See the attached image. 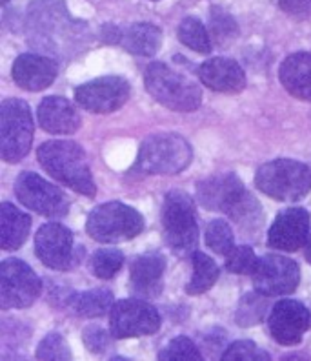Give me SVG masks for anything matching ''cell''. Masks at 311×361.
Returning a JSON list of instances; mask_svg holds the SVG:
<instances>
[{
  "mask_svg": "<svg viewBox=\"0 0 311 361\" xmlns=\"http://www.w3.org/2000/svg\"><path fill=\"white\" fill-rule=\"evenodd\" d=\"M201 203L213 212H224L242 232H255L262 223V210L257 199L244 188L235 173L210 177L197 185Z\"/></svg>",
  "mask_w": 311,
  "mask_h": 361,
  "instance_id": "cell-1",
  "label": "cell"
},
{
  "mask_svg": "<svg viewBox=\"0 0 311 361\" xmlns=\"http://www.w3.org/2000/svg\"><path fill=\"white\" fill-rule=\"evenodd\" d=\"M40 166L53 179L61 180L68 188L95 197L96 186L93 183L91 170H89L86 152L73 141H48L40 146L39 152Z\"/></svg>",
  "mask_w": 311,
  "mask_h": 361,
  "instance_id": "cell-2",
  "label": "cell"
},
{
  "mask_svg": "<svg viewBox=\"0 0 311 361\" xmlns=\"http://www.w3.org/2000/svg\"><path fill=\"white\" fill-rule=\"evenodd\" d=\"M144 84L149 95L170 110L195 111L202 102L197 84L166 62H151L144 71Z\"/></svg>",
  "mask_w": 311,
  "mask_h": 361,
  "instance_id": "cell-3",
  "label": "cell"
},
{
  "mask_svg": "<svg viewBox=\"0 0 311 361\" xmlns=\"http://www.w3.org/2000/svg\"><path fill=\"white\" fill-rule=\"evenodd\" d=\"M163 228L167 247L180 257H193L198 245L195 203L186 192L173 190L164 197Z\"/></svg>",
  "mask_w": 311,
  "mask_h": 361,
  "instance_id": "cell-4",
  "label": "cell"
},
{
  "mask_svg": "<svg viewBox=\"0 0 311 361\" xmlns=\"http://www.w3.org/2000/svg\"><path fill=\"white\" fill-rule=\"evenodd\" d=\"M255 185L267 197L293 203L311 192V170L298 161L277 159L257 170Z\"/></svg>",
  "mask_w": 311,
  "mask_h": 361,
  "instance_id": "cell-5",
  "label": "cell"
},
{
  "mask_svg": "<svg viewBox=\"0 0 311 361\" xmlns=\"http://www.w3.org/2000/svg\"><path fill=\"white\" fill-rule=\"evenodd\" d=\"M191 146L177 133L151 135L141 145L135 170L148 176H175L189 166Z\"/></svg>",
  "mask_w": 311,
  "mask_h": 361,
  "instance_id": "cell-6",
  "label": "cell"
},
{
  "mask_svg": "<svg viewBox=\"0 0 311 361\" xmlns=\"http://www.w3.org/2000/svg\"><path fill=\"white\" fill-rule=\"evenodd\" d=\"M86 230L89 238L99 243H122L137 238L144 230V219L135 208L111 201L89 214Z\"/></svg>",
  "mask_w": 311,
  "mask_h": 361,
  "instance_id": "cell-7",
  "label": "cell"
},
{
  "mask_svg": "<svg viewBox=\"0 0 311 361\" xmlns=\"http://www.w3.org/2000/svg\"><path fill=\"white\" fill-rule=\"evenodd\" d=\"M33 141V119L27 102L6 99L0 106V157L6 163H18L30 152Z\"/></svg>",
  "mask_w": 311,
  "mask_h": 361,
  "instance_id": "cell-8",
  "label": "cell"
},
{
  "mask_svg": "<svg viewBox=\"0 0 311 361\" xmlns=\"http://www.w3.org/2000/svg\"><path fill=\"white\" fill-rule=\"evenodd\" d=\"M42 292L39 276L24 261L9 257L0 264V307L26 309Z\"/></svg>",
  "mask_w": 311,
  "mask_h": 361,
  "instance_id": "cell-9",
  "label": "cell"
},
{
  "mask_svg": "<svg viewBox=\"0 0 311 361\" xmlns=\"http://www.w3.org/2000/svg\"><path fill=\"white\" fill-rule=\"evenodd\" d=\"M35 252L46 267L61 272L75 269L82 259V248L75 245L71 230L61 223L40 226L35 238Z\"/></svg>",
  "mask_w": 311,
  "mask_h": 361,
  "instance_id": "cell-10",
  "label": "cell"
},
{
  "mask_svg": "<svg viewBox=\"0 0 311 361\" xmlns=\"http://www.w3.org/2000/svg\"><path fill=\"white\" fill-rule=\"evenodd\" d=\"M15 195L24 207L46 217H64L70 208L66 194L35 172H23L17 177Z\"/></svg>",
  "mask_w": 311,
  "mask_h": 361,
  "instance_id": "cell-11",
  "label": "cell"
},
{
  "mask_svg": "<svg viewBox=\"0 0 311 361\" xmlns=\"http://www.w3.org/2000/svg\"><path fill=\"white\" fill-rule=\"evenodd\" d=\"M110 325L115 339L149 336L160 329V316L146 300H122L113 305Z\"/></svg>",
  "mask_w": 311,
  "mask_h": 361,
  "instance_id": "cell-12",
  "label": "cell"
},
{
  "mask_svg": "<svg viewBox=\"0 0 311 361\" xmlns=\"http://www.w3.org/2000/svg\"><path fill=\"white\" fill-rule=\"evenodd\" d=\"M132 95V86L124 77L108 75L89 80L75 92V101L91 114H111L119 110Z\"/></svg>",
  "mask_w": 311,
  "mask_h": 361,
  "instance_id": "cell-13",
  "label": "cell"
},
{
  "mask_svg": "<svg viewBox=\"0 0 311 361\" xmlns=\"http://www.w3.org/2000/svg\"><path fill=\"white\" fill-rule=\"evenodd\" d=\"M255 290L264 295H286L297 290L300 270L293 259L284 256H264L251 272Z\"/></svg>",
  "mask_w": 311,
  "mask_h": 361,
  "instance_id": "cell-14",
  "label": "cell"
},
{
  "mask_svg": "<svg viewBox=\"0 0 311 361\" xmlns=\"http://www.w3.org/2000/svg\"><path fill=\"white\" fill-rule=\"evenodd\" d=\"M267 326L277 343L297 345L311 326V314L300 301L282 300L273 305Z\"/></svg>",
  "mask_w": 311,
  "mask_h": 361,
  "instance_id": "cell-15",
  "label": "cell"
},
{
  "mask_svg": "<svg viewBox=\"0 0 311 361\" xmlns=\"http://www.w3.org/2000/svg\"><path fill=\"white\" fill-rule=\"evenodd\" d=\"M310 239V214L304 208H286L273 221L267 232V245L273 250L297 252Z\"/></svg>",
  "mask_w": 311,
  "mask_h": 361,
  "instance_id": "cell-16",
  "label": "cell"
},
{
  "mask_svg": "<svg viewBox=\"0 0 311 361\" xmlns=\"http://www.w3.org/2000/svg\"><path fill=\"white\" fill-rule=\"evenodd\" d=\"M58 73L57 62L53 59L35 55V53H24L13 62L11 75L17 86L27 92H42L49 88Z\"/></svg>",
  "mask_w": 311,
  "mask_h": 361,
  "instance_id": "cell-17",
  "label": "cell"
},
{
  "mask_svg": "<svg viewBox=\"0 0 311 361\" xmlns=\"http://www.w3.org/2000/svg\"><path fill=\"white\" fill-rule=\"evenodd\" d=\"M198 79L219 93H239L246 88V73L233 59L215 57L198 66Z\"/></svg>",
  "mask_w": 311,
  "mask_h": 361,
  "instance_id": "cell-18",
  "label": "cell"
},
{
  "mask_svg": "<svg viewBox=\"0 0 311 361\" xmlns=\"http://www.w3.org/2000/svg\"><path fill=\"white\" fill-rule=\"evenodd\" d=\"M166 269V259L157 252H149L135 257L129 270V286L139 298H157L163 292V276Z\"/></svg>",
  "mask_w": 311,
  "mask_h": 361,
  "instance_id": "cell-19",
  "label": "cell"
},
{
  "mask_svg": "<svg viewBox=\"0 0 311 361\" xmlns=\"http://www.w3.org/2000/svg\"><path fill=\"white\" fill-rule=\"evenodd\" d=\"M39 123L42 130L57 135L75 133L80 128V114L64 97H46L39 106Z\"/></svg>",
  "mask_w": 311,
  "mask_h": 361,
  "instance_id": "cell-20",
  "label": "cell"
},
{
  "mask_svg": "<svg viewBox=\"0 0 311 361\" xmlns=\"http://www.w3.org/2000/svg\"><path fill=\"white\" fill-rule=\"evenodd\" d=\"M281 82L293 97L311 101V53L298 51L282 62Z\"/></svg>",
  "mask_w": 311,
  "mask_h": 361,
  "instance_id": "cell-21",
  "label": "cell"
},
{
  "mask_svg": "<svg viewBox=\"0 0 311 361\" xmlns=\"http://www.w3.org/2000/svg\"><path fill=\"white\" fill-rule=\"evenodd\" d=\"M31 230V217L11 203L0 207V247L2 250H17L26 243Z\"/></svg>",
  "mask_w": 311,
  "mask_h": 361,
  "instance_id": "cell-22",
  "label": "cell"
},
{
  "mask_svg": "<svg viewBox=\"0 0 311 361\" xmlns=\"http://www.w3.org/2000/svg\"><path fill=\"white\" fill-rule=\"evenodd\" d=\"M163 42V35L160 30L153 24H132L129 27L122 30L120 35V46L126 49L127 53L139 55V57H151L160 48Z\"/></svg>",
  "mask_w": 311,
  "mask_h": 361,
  "instance_id": "cell-23",
  "label": "cell"
},
{
  "mask_svg": "<svg viewBox=\"0 0 311 361\" xmlns=\"http://www.w3.org/2000/svg\"><path fill=\"white\" fill-rule=\"evenodd\" d=\"M73 312L80 317H101L113 309V294L106 288H93L70 298Z\"/></svg>",
  "mask_w": 311,
  "mask_h": 361,
  "instance_id": "cell-24",
  "label": "cell"
},
{
  "mask_svg": "<svg viewBox=\"0 0 311 361\" xmlns=\"http://www.w3.org/2000/svg\"><path fill=\"white\" fill-rule=\"evenodd\" d=\"M193 261V278L186 286V292L189 295L204 294L215 285L219 279V267L210 256H206L204 252H195L191 257Z\"/></svg>",
  "mask_w": 311,
  "mask_h": 361,
  "instance_id": "cell-25",
  "label": "cell"
},
{
  "mask_svg": "<svg viewBox=\"0 0 311 361\" xmlns=\"http://www.w3.org/2000/svg\"><path fill=\"white\" fill-rule=\"evenodd\" d=\"M179 40L193 51L208 55L213 49V40L204 24L195 17H186L179 26Z\"/></svg>",
  "mask_w": 311,
  "mask_h": 361,
  "instance_id": "cell-26",
  "label": "cell"
},
{
  "mask_svg": "<svg viewBox=\"0 0 311 361\" xmlns=\"http://www.w3.org/2000/svg\"><path fill=\"white\" fill-rule=\"evenodd\" d=\"M267 298L269 295L260 294L257 292H248V294L242 295L241 303H239L237 309V323L241 326H255L259 325L260 322L266 316V310L269 309V303H267Z\"/></svg>",
  "mask_w": 311,
  "mask_h": 361,
  "instance_id": "cell-27",
  "label": "cell"
},
{
  "mask_svg": "<svg viewBox=\"0 0 311 361\" xmlns=\"http://www.w3.org/2000/svg\"><path fill=\"white\" fill-rule=\"evenodd\" d=\"M210 35L215 44L228 46L239 35V26L235 23V18L229 13H226L224 9L213 8L211 9Z\"/></svg>",
  "mask_w": 311,
  "mask_h": 361,
  "instance_id": "cell-28",
  "label": "cell"
},
{
  "mask_svg": "<svg viewBox=\"0 0 311 361\" xmlns=\"http://www.w3.org/2000/svg\"><path fill=\"white\" fill-rule=\"evenodd\" d=\"M206 245L219 256H228L235 248L231 226L222 219H213L206 228Z\"/></svg>",
  "mask_w": 311,
  "mask_h": 361,
  "instance_id": "cell-29",
  "label": "cell"
},
{
  "mask_svg": "<svg viewBox=\"0 0 311 361\" xmlns=\"http://www.w3.org/2000/svg\"><path fill=\"white\" fill-rule=\"evenodd\" d=\"M124 264V254L115 248L96 250L91 257V270L99 279L115 278Z\"/></svg>",
  "mask_w": 311,
  "mask_h": 361,
  "instance_id": "cell-30",
  "label": "cell"
},
{
  "mask_svg": "<svg viewBox=\"0 0 311 361\" xmlns=\"http://www.w3.org/2000/svg\"><path fill=\"white\" fill-rule=\"evenodd\" d=\"M158 360L164 361H201L204 356L197 348V345L193 343L191 339L186 336H179V338L171 339L170 343L158 353Z\"/></svg>",
  "mask_w": 311,
  "mask_h": 361,
  "instance_id": "cell-31",
  "label": "cell"
},
{
  "mask_svg": "<svg viewBox=\"0 0 311 361\" xmlns=\"http://www.w3.org/2000/svg\"><path fill=\"white\" fill-rule=\"evenodd\" d=\"M224 361H267L269 360V354L266 350H262L260 347L253 343V341H248V339H242V341H235L233 345H229L222 354Z\"/></svg>",
  "mask_w": 311,
  "mask_h": 361,
  "instance_id": "cell-32",
  "label": "cell"
},
{
  "mask_svg": "<svg viewBox=\"0 0 311 361\" xmlns=\"http://www.w3.org/2000/svg\"><path fill=\"white\" fill-rule=\"evenodd\" d=\"M259 257L255 256V252L250 247H235L228 256H226V269L233 274L248 276L255 270Z\"/></svg>",
  "mask_w": 311,
  "mask_h": 361,
  "instance_id": "cell-33",
  "label": "cell"
},
{
  "mask_svg": "<svg viewBox=\"0 0 311 361\" xmlns=\"http://www.w3.org/2000/svg\"><path fill=\"white\" fill-rule=\"evenodd\" d=\"M37 360H71L70 347L61 334H48L37 348Z\"/></svg>",
  "mask_w": 311,
  "mask_h": 361,
  "instance_id": "cell-34",
  "label": "cell"
},
{
  "mask_svg": "<svg viewBox=\"0 0 311 361\" xmlns=\"http://www.w3.org/2000/svg\"><path fill=\"white\" fill-rule=\"evenodd\" d=\"M84 345L88 347V350H91L93 354H104L111 345V339L108 336V332L101 326H88L82 334Z\"/></svg>",
  "mask_w": 311,
  "mask_h": 361,
  "instance_id": "cell-35",
  "label": "cell"
},
{
  "mask_svg": "<svg viewBox=\"0 0 311 361\" xmlns=\"http://www.w3.org/2000/svg\"><path fill=\"white\" fill-rule=\"evenodd\" d=\"M279 6L291 17L303 18L311 15V0H279Z\"/></svg>",
  "mask_w": 311,
  "mask_h": 361,
  "instance_id": "cell-36",
  "label": "cell"
},
{
  "mask_svg": "<svg viewBox=\"0 0 311 361\" xmlns=\"http://www.w3.org/2000/svg\"><path fill=\"white\" fill-rule=\"evenodd\" d=\"M304 256H306L307 263H311V235H310V239H307L306 247H304Z\"/></svg>",
  "mask_w": 311,
  "mask_h": 361,
  "instance_id": "cell-37",
  "label": "cell"
},
{
  "mask_svg": "<svg viewBox=\"0 0 311 361\" xmlns=\"http://www.w3.org/2000/svg\"><path fill=\"white\" fill-rule=\"evenodd\" d=\"M0 2H2V4H8L9 0H0Z\"/></svg>",
  "mask_w": 311,
  "mask_h": 361,
  "instance_id": "cell-38",
  "label": "cell"
}]
</instances>
